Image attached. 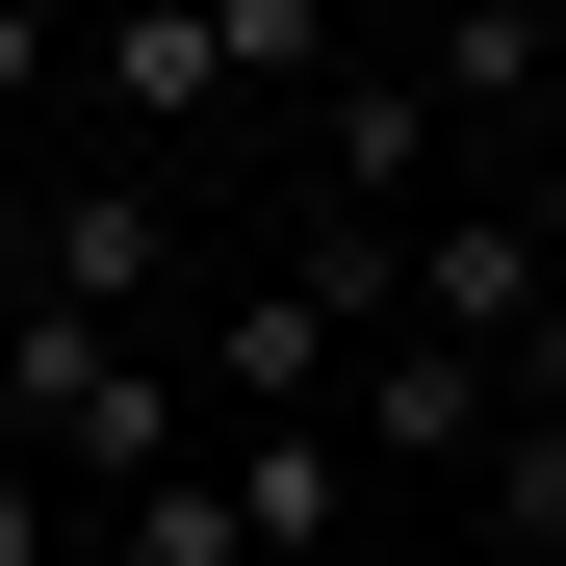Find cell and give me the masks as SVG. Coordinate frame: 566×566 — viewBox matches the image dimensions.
I'll return each mask as SVG.
<instances>
[{
  "mask_svg": "<svg viewBox=\"0 0 566 566\" xmlns=\"http://www.w3.org/2000/svg\"><path fill=\"white\" fill-rule=\"evenodd\" d=\"M541 310H566V283H541V232H515V180L412 207V310H387V335H438V360H515Z\"/></svg>",
  "mask_w": 566,
  "mask_h": 566,
  "instance_id": "6da1fadb",
  "label": "cell"
},
{
  "mask_svg": "<svg viewBox=\"0 0 566 566\" xmlns=\"http://www.w3.org/2000/svg\"><path fill=\"white\" fill-rule=\"evenodd\" d=\"M155 283H180V232H155V155H129V180H52V207H27V310H77V335H155Z\"/></svg>",
  "mask_w": 566,
  "mask_h": 566,
  "instance_id": "7a4b0ae2",
  "label": "cell"
},
{
  "mask_svg": "<svg viewBox=\"0 0 566 566\" xmlns=\"http://www.w3.org/2000/svg\"><path fill=\"white\" fill-rule=\"evenodd\" d=\"M438 207V104L387 52H335V104H310V232H412Z\"/></svg>",
  "mask_w": 566,
  "mask_h": 566,
  "instance_id": "3957f363",
  "label": "cell"
},
{
  "mask_svg": "<svg viewBox=\"0 0 566 566\" xmlns=\"http://www.w3.org/2000/svg\"><path fill=\"white\" fill-rule=\"evenodd\" d=\"M335 438H360V463H463V490H490V438H515V360H438V335H387V360L335 387Z\"/></svg>",
  "mask_w": 566,
  "mask_h": 566,
  "instance_id": "277c9868",
  "label": "cell"
},
{
  "mask_svg": "<svg viewBox=\"0 0 566 566\" xmlns=\"http://www.w3.org/2000/svg\"><path fill=\"white\" fill-rule=\"evenodd\" d=\"M387 77H412V104H438V129H515V155L566 129V27H515V0H463V27H412Z\"/></svg>",
  "mask_w": 566,
  "mask_h": 566,
  "instance_id": "5b68a950",
  "label": "cell"
},
{
  "mask_svg": "<svg viewBox=\"0 0 566 566\" xmlns=\"http://www.w3.org/2000/svg\"><path fill=\"white\" fill-rule=\"evenodd\" d=\"M207 490H232V566H335V515H360V438H335V412L207 438Z\"/></svg>",
  "mask_w": 566,
  "mask_h": 566,
  "instance_id": "8992f818",
  "label": "cell"
},
{
  "mask_svg": "<svg viewBox=\"0 0 566 566\" xmlns=\"http://www.w3.org/2000/svg\"><path fill=\"white\" fill-rule=\"evenodd\" d=\"M77 77H104L129 129H207L232 104V27H207V0H129V27H77Z\"/></svg>",
  "mask_w": 566,
  "mask_h": 566,
  "instance_id": "52a82bcc",
  "label": "cell"
},
{
  "mask_svg": "<svg viewBox=\"0 0 566 566\" xmlns=\"http://www.w3.org/2000/svg\"><path fill=\"white\" fill-rule=\"evenodd\" d=\"M207 27H232V104H258V77H310V104H335V0H207Z\"/></svg>",
  "mask_w": 566,
  "mask_h": 566,
  "instance_id": "ba28073f",
  "label": "cell"
},
{
  "mask_svg": "<svg viewBox=\"0 0 566 566\" xmlns=\"http://www.w3.org/2000/svg\"><path fill=\"white\" fill-rule=\"evenodd\" d=\"M104 566H232V490H207V463H180V490H129V515H104Z\"/></svg>",
  "mask_w": 566,
  "mask_h": 566,
  "instance_id": "9c48e42d",
  "label": "cell"
},
{
  "mask_svg": "<svg viewBox=\"0 0 566 566\" xmlns=\"http://www.w3.org/2000/svg\"><path fill=\"white\" fill-rule=\"evenodd\" d=\"M0 566H77V490H27V463H0Z\"/></svg>",
  "mask_w": 566,
  "mask_h": 566,
  "instance_id": "30bf717a",
  "label": "cell"
},
{
  "mask_svg": "<svg viewBox=\"0 0 566 566\" xmlns=\"http://www.w3.org/2000/svg\"><path fill=\"white\" fill-rule=\"evenodd\" d=\"M27 77H77V27H52V0H0V104H27Z\"/></svg>",
  "mask_w": 566,
  "mask_h": 566,
  "instance_id": "8fae6325",
  "label": "cell"
},
{
  "mask_svg": "<svg viewBox=\"0 0 566 566\" xmlns=\"http://www.w3.org/2000/svg\"><path fill=\"white\" fill-rule=\"evenodd\" d=\"M515 232H541V283H566V129H541V155H515Z\"/></svg>",
  "mask_w": 566,
  "mask_h": 566,
  "instance_id": "7c38bea8",
  "label": "cell"
},
{
  "mask_svg": "<svg viewBox=\"0 0 566 566\" xmlns=\"http://www.w3.org/2000/svg\"><path fill=\"white\" fill-rule=\"evenodd\" d=\"M515 438H566V310H541V335H515Z\"/></svg>",
  "mask_w": 566,
  "mask_h": 566,
  "instance_id": "4fadbf2b",
  "label": "cell"
},
{
  "mask_svg": "<svg viewBox=\"0 0 566 566\" xmlns=\"http://www.w3.org/2000/svg\"><path fill=\"white\" fill-rule=\"evenodd\" d=\"M0 310H27V207H0Z\"/></svg>",
  "mask_w": 566,
  "mask_h": 566,
  "instance_id": "5bb4252c",
  "label": "cell"
}]
</instances>
